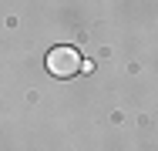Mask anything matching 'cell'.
<instances>
[{"label": "cell", "instance_id": "cell-1", "mask_svg": "<svg viewBox=\"0 0 158 151\" xmlns=\"http://www.w3.org/2000/svg\"><path fill=\"white\" fill-rule=\"evenodd\" d=\"M81 54H77V47H67V44H61V47H54L51 54H47V71L54 74V77H74L77 71H81Z\"/></svg>", "mask_w": 158, "mask_h": 151}]
</instances>
